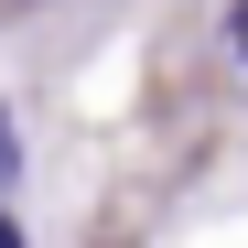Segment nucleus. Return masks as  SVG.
<instances>
[{
	"instance_id": "f257e3e1",
	"label": "nucleus",
	"mask_w": 248,
	"mask_h": 248,
	"mask_svg": "<svg viewBox=\"0 0 248 248\" xmlns=\"http://www.w3.org/2000/svg\"><path fill=\"white\" fill-rule=\"evenodd\" d=\"M11 162H22V151H11V119H0V173H11Z\"/></svg>"
},
{
	"instance_id": "7ed1b4c3",
	"label": "nucleus",
	"mask_w": 248,
	"mask_h": 248,
	"mask_svg": "<svg viewBox=\"0 0 248 248\" xmlns=\"http://www.w3.org/2000/svg\"><path fill=\"white\" fill-rule=\"evenodd\" d=\"M0 248H22V227H11V216H0Z\"/></svg>"
},
{
	"instance_id": "f03ea898",
	"label": "nucleus",
	"mask_w": 248,
	"mask_h": 248,
	"mask_svg": "<svg viewBox=\"0 0 248 248\" xmlns=\"http://www.w3.org/2000/svg\"><path fill=\"white\" fill-rule=\"evenodd\" d=\"M237 65H248V0H237Z\"/></svg>"
}]
</instances>
